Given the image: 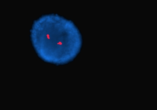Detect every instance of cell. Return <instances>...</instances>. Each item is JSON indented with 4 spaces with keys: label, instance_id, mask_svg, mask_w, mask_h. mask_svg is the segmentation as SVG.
<instances>
[{
    "label": "cell",
    "instance_id": "obj_2",
    "mask_svg": "<svg viewBox=\"0 0 157 110\" xmlns=\"http://www.w3.org/2000/svg\"><path fill=\"white\" fill-rule=\"evenodd\" d=\"M47 37L48 38L50 39L49 36V35H48V34H47Z\"/></svg>",
    "mask_w": 157,
    "mask_h": 110
},
{
    "label": "cell",
    "instance_id": "obj_1",
    "mask_svg": "<svg viewBox=\"0 0 157 110\" xmlns=\"http://www.w3.org/2000/svg\"><path fill=\"white\" fill-rule=\"evenodd\" d=\"M57 44H60V45H61V44H62V42H59L58 43H57Z\"/></svg>",
    "mask_w": 157,
    "mask_h": 110
}]
</instances>
